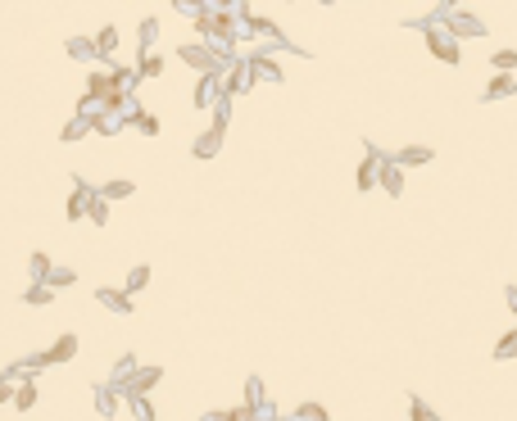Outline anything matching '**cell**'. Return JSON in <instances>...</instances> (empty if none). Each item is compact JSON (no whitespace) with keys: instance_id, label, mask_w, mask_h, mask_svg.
I'll list each match as a JSON object with an SVG mask.
<instances>
[{"instance_id":"6da1fadb","label":"cell","mask_w":517,"mask_h":421,"mask_svg":"<svg viewBox=\"0 0 517 421\" xmlns=\"http://www.w3.org/2000/svg\"><path fill=\"white\" fill-rule=\"evenodd\" d=\"M73 353H78V336H60L55 349L46 353V362H64V358H73Z\"/></svg>"},{"instance_id":"7a4b0ae2","label":"cell","mask_w":517,"mask_h":421,"mask_svg":"<svg viewBox=\"0 0 517 421\" xmlns=\"http://www.w3.org/2000/svg\"><path fill=\"white\" fill-rule=\"evenodd\" d=\"M95 294H100V304H109L113 313H132V299H127V290H104V285H100Z\"/></svg>"},{"instance_id":"3957f363","label":"cell","mask_w":517,"mask_h":421,"mask_svg":"<svg viewBox=\"0 0 517 421\" xmlns=\"http://www.w3.org/2000/svg\"><path fill=\"white\" fill-rule=\"evenodd\" d=\"M218 141H223V131H218V127L205 131V136L195 141V155H200V159H214V155H218Z\"/></svg>"},{"instance_id":"277c9868","label":"cell","mask_w":517,"mask_h":421,"mask_svg":"<svg viewBox=\"0 0 517 421\" xmlns=\"http://www.w3.org/2000/svg\"><path fill=\"white\" fill-rule=\"evenodd\" d=\"M127 404H132V413H137L141 421H155V408H150V399H141V394H127Z\"/></svg>"},{"instance_id":"5b68a950","label":"cell","mask_w":517,"mask_h":421,"mask_svg":"<svg viewBox=\"0 0 517 421\" xmlns=\"http://www.w3.org/2000/svg\"><path fill=\"white\" fill-rule=\"evenodd\" d=\"M214 95H218V82H214V73H209V78L200 82V91H195V104H209Z\"/></svg>"},{"instance_id":"8992f818","label":"cell","mask_w":517,"mask_h":421,"mask_svg":"<svg viewBox=\"0 0 517 421\" xmlns=\"http://www.w3.org/2000/svg\"><path fill=\"white\" fill-rule=\"evenodd\" d=\"M113 41H118V32H113V27H104V32L95 36V50H100V55H109V50H113Z\"/></svg>"},{"instance_id":"52a82bcc","label":"cell","mask_w":517,"mask_h":421,"mask_svg":"<svg viewBox=\"0 0 517 421\" xmlns=\"http://www.w3.org/2000/svg\"><path fill=\"white\" fill-rule=\"evenodd\" d=\"M32 404H36V385H23L14 394V408H32Z\"/></svg>"},{"instance_id":"ba28073f","label":"cell","mask_w":517,"mask_h":421,"mask_svg":"<svg viewBox=\"0 0 517 421\" xmlns=\"http://www.w3.org/2000/svg\"><path fill=\"white\" fill-rule=\"evenodd\" d=\"M55 294H50V285H32V290H27V304H50Z\"/></svg>"},{"instance_id":"9c48e42d","label":"cell","mask_w":517,"mask_h":421,"mask_svg":"<svg viewBox=\"0 0 517 421\" xmlns=\"http://www.w3.org/2000/svg\"><path fill=\"white\" fill-rule=\"evenodd\" d=\"M104 195H109V199H123V195H132V181H109V186H104Z\"/></svg>"},{"instance_id":"30bf717a","label":"cell","mask_w":517,"mask_h":421,"mask_svg":"<svg viewBox=\"0 0 517 421\" xmlns=\"http://www.w3.org/2000/svg\"><path fill=\"white\" fill-rule=\"evenodd\" d=\"M146 281H150V272H146V267H132V276H127V294H132V290H141Z\"/></svg>"},{"instance_id":"8fae6325","label":"cell","mask_w":517,"mask_h":421,"mask_svg":"<svg viewBox=\"0 0 517 421\" xmlns=\"http://www.w3.org/2000/svg\"><path fill=\"white\" fill-rule=\"evenodd\" d=\"M55 267H50V258L46 254H32V276H50Z\"/></svg>"},{"instance_id":"7c38bea8","label":"cell","mask_w":517,"mask_h":421,"mask_svg":"<svg viewBox=\"0 0 517 421\" xmlns=\"http://www.w3.org/2000/svg\"><path fill=\"white\" fill-rule=\"evenodd\" d=\"M95 408H100V413H113V390H95Z\"/></svg>"},{"instance_id":"4fadbf2b","label":"cell","mask_w":517,"mask_h":421,"mask_svg":"<svg viewBox=\"0 0 517 421\" xmlns=\"http://www.w3.org/2000/svg\"><path fill=\"white\" fill-rule=\"evenodd\" d=\"M86 199H91V195H86V186H78V195H73V204H69V213H82V208H86Z\"/></svg>"},{"instance_id":"5bb4252c","label":"cell","mask_w":517,"mask_h":421,"mask_svg":"<svg viewBox=\"0 0 517 421\" xmlns=\"http://www.w3.org/2000/svg\"><path fill=\"white\" fill-rule=\"evenodd\" d=\"M50 281H55V285H73V272H64V267H55V272H50Z\"/></svg>"}]
</instances>
